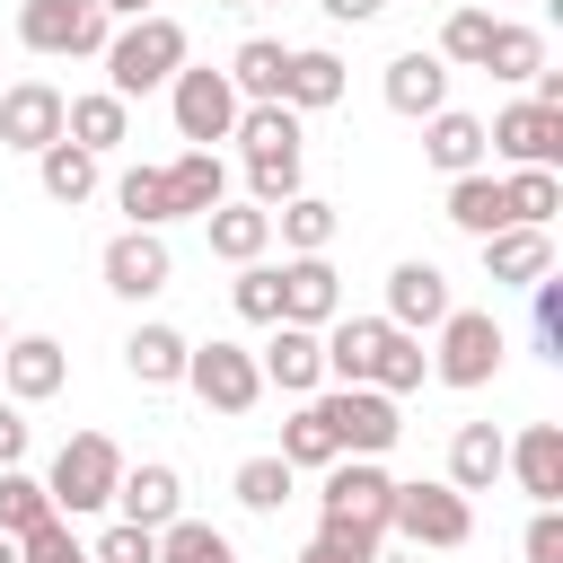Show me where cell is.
Here are the masks:
<instances>
[{"mask_svg": "<svg viewBox=\"0 0 563 563\" xmlns=\"http://www.w3.org/2000/svg\"><path fill=\"white\" fill-rule=\"evenodd\" d=\"M106 88L132 106V97H150V88H167L185 62H194V44H185V26L167 18V9H150V18H123L114 35H106Z\"/></svg>", "mask_w": 563, "mask_h": 563, "instance_id": "1", "label": "cell"}, {"mask_svg": "<svg viewBox=\"0 0 563 563\" xmlns=\"http://www.w3.org/2000/svg\"><path fill=\"white\" fill-rule=\"evenodd\" d=\"M114 484H123V449L106 431H70L44 466V493H53V519H97L114 510Z\"/></svg>", "mask_w": 563, "mask_h": 563, "instance_id": "2", "label": "cell"}, {"mask_svg": "<svg viewBox=\"0 0 563 563\" xmlns=\"http://www.w3.org/2000/svg\"><path fill=\"white\" fill-rule=\"evenodd\" d=\"M501 352H510V334H501V317L493 308H449L440 325H431V378L440 387H493L501 378Z\"/></svg>", "mask_w": 563, "mask_h": 563, "instance_id": "3", "label": "cell"}, {"mask_svg": "<svg viewBox=\"0 0 563 563\" xmlns=\"http://www.w3.org/2000/svg\"><path fill=\"white\" fill-rule=\"evenodd\" d=\"M114 35V18L97 0H18V44L35 62H97Z\"/></svg>", "mask_w": 563, "mask_h": 563, "instance_id": "4", "label": "cell"}, {"mask_svg": "<svg viewBox=\"0 0 563 563\" xmlns=\"http://www.w3.org/2000/svg\"><path fill=\"white\" fill-rule=\"evenodd\" d=\"M387 537H405L413 554L431 545V554H457L466 537H475V501L466 493H449V484H396V510H387Z\"/></svg>", "mask_w": 563, "mask_h": 563, "instance_id": "5", "label": "cell"}, {"mask_svg": "<svg viewBox=\"0 0 563 563\" xmlns=\"http://www.w3.org/2000/svg\"><path fill=\"white\" fill-rule=\"evenodd\" d=\"M167 114H176V141H185V150L229 141V132H238V88H229V70L185 62V70L167 79Z\"/></svg>", "mask_w": 563, "mask_h": 563, "instance_id": "6", "label": "cell"}, {"mask_svg": "<svg viewBox=\"0 0 563 563\" xmlns=\"http://www.w3.org/2000/svg\"><path fill=\"white\" fill-rule=\"evenodd\" d=\"M317 413H325V431H334L343 457H387L396 431H405L396 396H378V387H317Z\"/></svg>", "mask_w": 563, "mask_h": 563, "instance_id": "7", "label": "cell"}, {"mask_svg": "<svg viewBox=\"0 0 563 563\" xmlns=\"http://www.w3.org/2000/svg\"><path fill=\"white\" fill-rule=\"evenodd\" d=\"M185 387H194L211 413H255V396H264V369H255V352H246V343L211 334V343H194V352H185Z\"/></svg>", "mask_w": 563, "mask_h": 563, "instance_id": "8", "label": "cell"}, {"mask_svg": "<svg viewBox=\"0 0 563 563\" xmlns=\"http://www.w3.org/2000/svg\"><path fill=\"white\" fill-rule=\"evenodd\" d=\"M387 510H396V475H387V457H334V466H325L317 519H343V528H378V537H387Z\"/></svg>", "mask_w": 563, "mask_h": 563, "instance_id": "9", "label": "cell"}, {"mask_svg": "<svg viewBox=\"0 0 563 563\" xmlns=\"http://www.w3.org/2000/svg\"><path fill=\"white\" fill-rule=\"evenodd\" d=\"M484 158H501V167H563V114L537 106V97L501 106L484 123Z\"/></svg>", "mask_w": 563, "mask_h": 563, "instance_id": "10", "label": "cell"}, {"mask_svg": "<svg viewBox=\"0 0 563 563\" xmlns=\"http://www.w3.org/2000/svg\"><path fill=\"white\" fill-rule=\"evenodd\" d=\"M97 273H106V290L114 299H158L167 282H176V255H167V229H114L106 238V255H97Z\"/></svg>", "mask_w": 563, "mask_h": 563, "instance_id": "11", "label": "cell"}, {"mask_svg": "<svg viewBox=\"0 0 563 563\" xmlns=\"http://www.w3.org/2000/svg\"><path fill=\"white\" fill-rule=\"evenodd\" d=\"M273 282H282V325L325 334V325L343 317V282H334V264H325V255H282V264H273Z\"/></svg>", "mask_w": 563, "mask_h": 563, "instance_id": "12", "label": "cell"}, {"mask_svg": "<svg viewBox=\"0 0 563 563\" xmlns=\"http://www.w3.org/2000/svg\"><path fill=\"white\" fill-rule=\"evenodd\" d=\"M449 308H457V299H449V273H440L431 255H405V264L387 273V308H378V317H387L396 334H431Z\"/></svg>", "mask_w": 563, "mask_h": 563, "instance_id": "13", "label": "cell"}, {"mask_svg": "<svg viewBox=\"0 0 563 563\" xmlns=\"http://www.w3.org/2000/svg\"><path fill=\"white\" fill-rule=\"evenodd\" d=\"M70 387V352L53 343V334H9L0 343V396L9 405H44V396H62Z\"/></svg>", "mask_w": 563, "mask_h": 563, "instance_id": "14", "label": "cell"}, {"mask_svg": "<svg viewBox=\"0 0 563 563\" xmlns=\"http://www.w3.org/2000/svg\"><path fill=\"white\" fill-rule=\"evenodd\" d=\"M317 343H325V387H369L387 343H396V325L387 317H334Z\"/></svg>", "mask_w": 563, "mask_h": 563, "instance_id": "15", "label": "cell"}, {"mask_svg": "<svg viewBox=\"0 0 563 563\" xmlns=\"http://www.w3.org/2000/svg\"><path fill=\"white\" fill-rule=\"evenodd\" d=\"M62 141V88L53 79H18V88H0V150H53Z\"/></svg>", "mask_w": 563, "mask_h": 563, "instance_id": "16", "label": "cell"}, {"mask_svg": "<svg viewBox=\"0 0 563 563\" xmlns=\"http://www.w3.org/2000/svg\"><path fill=\"white\" fill-rule=\"evenodd\" d=\"M114 510L132 519V528H167V519H185V475L167 466V457H123V484H114Z\"/></svg>", "mask_w": 563, "mask_h": 563, "instance_id": "17", "label": "cell"}, {"mask_svg": "<svg viewBox=\"0 0 563 563\" xmlns=\"http://www.w3.org/2000/svg\"><path fill=\"white\" fill-rule=\"evenodd\" d=\"M378 97H387V106H396L405 123H431V114L449 106V62L413 44V53H396V62H387V79H378Z\"/></svg>", "mask_w": 563, "mask_h": 563, "instance_id": "18", "label": "cell"}, {"mask_svg": "<svg viewBox=\"0 0 563 563\" xmlns=\"http://www.w3.org/2000/svg\"><path fill=\"white\" fill-rule=\"evenodd\" d=\"M158 185H167V220H202V211L229 202V167H220V150H176V158L158 167Z\"/></svg>", "mask_w": 563, "mask_h": 563, "instance_id": "19", "label": "cell"}, {"mask_svg": "<svg viewBox=\"0 0 563 563\" xmlns=\"http://www.w3.org/2000/svg\"><path fill=\"white\" fill-rule=\"evenodd\" d=\"M475 246H484V282L493 290H528V282L554 273V229H493Z\"/></svg>", "mask_w": 563, "mask_h": 563, "instance_id": "20", "label": "cell"}, {"mask_svg": "<svg viewBox=\"0 0 563 563\" xmlns=\"http://www.w3.org/2000/svg\"><path fill=\"white\" fill-rule=\"evenodd\" d=\"M62 141H79L88 158H106V150L132 141V106L114 88H79V97H62Z\"/></svg>", "mask_w": 563, "mask_h": 563, "instance_id": "21", "label": "cell"}, {"mask_svg": "<svg viewBox=\"0 0 563 563\" xmlns=\"http://www.w3.org/2000/svg\"><path fill=\"white\" fill-rule=\"evenodd\" d=\"M255 369H264V387H282V396H317V387H325V343H317L308 325H273V343L255 352Z\"/></svg>", "mask_w": 563, "mask_h": 563, "instance_id": "22", "label": "cell"}, {"mask_svg": "<svg viewBox=\"0 0 563 563\" xmlns=\"http://www.w3.org/2000/svg\"><path fill=\"white\" fill-rule=\"evenodd\" d=\"M501 475H519L528 501H563V422H528L501 449Z\"/></svg>", "mask_w": 563, "mask_h": 563, "instance_id": "23", "label": "cell"}, {"mask_svg": "<svg viewBox=\"0 0 563 563\" xmlns=\"http://www.w3.org/2000/svg\"><path fill=\"white\" fill-rule=\"evenodd\" d=\"M282 106H290V114H325V106H343V53H334V44H290Z\"/></svg>", "mask_w": 563, "mask_h": 563, "instance_id": "24", "label": "cell"}, {"mask_svg": "<svg viewBox=\"0 0 563 563\" xmlns=\"http://www.w3.org/2000/svg\"><path fill=\"white\" fill-rule=\"evenodd\" d=\"M422 158H431L440 176H475V167H493V158H484V114L440 106V114L422 123Z\"/></svg>", "mask_w": 563, "mask_h": 563, "instance_id": "25", "label": "cell"}, {"mask_svg": "<svg viewBox=\"0 0 563 563\" xmlns=\"http://www.w3.org/2000/svg\"><path fill=\"white\" fill-rule=\"evenodd\" d=\"M501 449H510V440H501L493 422H457V431H449V475H440V484L466 493V501L493 493V484H501Z\"/></svg>", "mask_w": 563, "mask_h": 563, "instance_id": "26", "label": "cell"}, {"mask_svg": "<svg viewBox=\"0 0 563 563\" xmlns=\"http://www.w3.org/2000/svg\"><path fill=\"white\" fill-rule=\"evenodd\" d=\"M229 88H238V106H282V70H290V44L282 35H246L229 62Z\"/></svg>", "mask_w": 563, "mask_h": 563, "instance_id": "27", "label": "cell"}, {"mask_svg": "<svg viewBox=\"0 0 563 563\" xmlns=\"http://www.w3.org/2000/svg\"><path fill=\"white\" fill-rule=\"evenodd\" d=\"M185 352H194V343H185L176 325H158V317H141V325L123 334V369H132L141 387H185Z\"/></svg>", "mask_w": 563, "mask_h": 563, "instance_id": "28", "label": "cell"}, {"mask_svg": "<svg viewBox=\"0 0 563 563\" xmlns=\"http://www.w3.org/2000/svg\"><path fill=\"white\" fill-rule=\"evenodd\" d=\"M202 238H211L220 264H264V246H273V211H255V202H220V211H202Z\"/></svg>", "mask_w": 563, "mask_h": 563, "instance_id": "29", "label": "cell"}, {"mask_svg": "<svg viewBox=\"0 0 563 563\" xmlns=\"http://www.w3.org/2000/svg\"><path fill=\"white\" fill-rule=\"evenodd\" d=\"M35 185H44V202H62V211H79L97 185H106V167L79 150V141H53V150H35Z\"/></svg>", "mask_w": 563, "mask_h": 563, "instance_id": "30", "label": "cell"}, {"mask_svg": "<svg viewBox=\"0 0 563 563\" xmlns=\"http://www.w3.org/2000/svg\"><path fill=\"white\" fill-rule=\"evenodd\" d=\"M440 211H449V229H466V238H493V229H510V211H501V176H493V167H475V176H449Z\"/></svg>", "mask_w": 563, "mask_h": 563, "instance_id": "31", "label": "cell"}, {"mask_svg": "<svg viewBox=\"0 0 563 563\" xmlns=\"http://www.w3.org/2000/svg\"><path fill=\"white\" fill-rule=\"evenodd\" d=\"M501 211H510V229H554V211H563V167H510V176H501Z\"/></svg>", "mask_w": 563, "mask_h": 563, "instance_id": "32", "label": "cell"}, {"mask_svg": "<svg viewBox=\"0 0 563 563\" xmlns=\"http://www.w3.org/2000/svg\"><path fill=\"white\" fill-rule=\"evenodd\" d=\"M484 70H493V79H510V88H528V79L545 70V35H537V26H519V18H493Z\"/></svg>", "mask_w": 563, "mask_h": 563, "instance_id": "33", "label": "cell"}, {"mask_svg": "<svg viewBox=\"0 0 563 563\" xmlns=\"http://www.w3.org/2000/svg\"><path fill=\"white\" fill-rule=\"evenodd\" d=\"M273 457H282L290 475H308V466L325 475V466L343 457V449H334V431H325V413H317V396H299V413L282 422V449H273Z\"/></svg>", "mask_w": 563, "mask_h": 563, "instance_id": "34", "label": "cell"}, {"mask_svg": "<svg viewBox=\"0 0 563 563\" xmlns=\"http://www.w3.org/2000/svg\"><path fill=\"white\" fill-rule=\"evenodd\" d=\"M273 238H282L290 255H325V246H334V202H325V194H290V202L273 211Z\"/></svg>", "mask_w": 563, "mask_h": 563, "instance_id": "35", "label": "cell"}, {"mask_svg": "<svg viewBox=\"0 0 563 563\" xmlns=\"http://www.w3.org/2000/svg\"><path fill=\"white\" fill-rule=\"evenodd\" d=\"M484 44H493V9H484V0H466V9H449V18H440V44H431V53H440L449 70H484Z\"/></svg>", "mask_w": 563, "mask_h": 563, "instance_id": "36", "label": "cell"}, {"mask_svg": "<svg viewBox=\"0 0 563 563\" xmlns=\"http://www.w3.org/2000/svg\"><path fill=\"white\" fill-rule=\"evenodd\" d=\"M246 158H282V150H299V114L290 106H238V132H229Z\"/></svg>", "mask_w": 563, "mask_h": 563, "instance_id": "37", "label": "cell"}, {"mask_svg": "<svg viewBox=\"0 0 563 563\" xmlns=\"http://www.w3.org/2000/svg\"><path fill=\"white\" fill-rule=\"evenodd\" d=\"M290 484H299V475H290V466H282L273 449H264V457H246V466L229 475V493H238V510H255V519H273V510L290 501Z\"/></svg>", "mask_w": 563, "mask_h": 563, "instance_id": "38", "label": "cell"}, {"mask_svg": "<svg viewBox=\"0 0 563 563\" xmlns=\"http://www.w3.org/2000/svg\"><path fill=\"white\" fill-rule=\"evenodd\" d=\"M53 519V493H44V475H26V466H0V537H26V528H44Z\"/></svg>", "mask_w": 563, "mask_h": 563, "instance_id": "39", "label": "cell"}, {"mask_svg": "<svg viewBox=\"0 0 563 563\" xmlns=\"http://www.w3.org/2000/svg\"><path fill=\"white\" fill-rule=\"evenodd\" d=\"M158 563H238V545L211 519H167L158 528Z\"/></svg>", "mask_w": 563, "mask_h": 563, "instance_id": "40", "label": "cell"}, {"mask_svg": "<svg viewBox=\"0 0 563 563\" xmlns=\"http://www.w3.org/2000/svg\"><path fill=\"white\" fill-rule=\"evenodd\" d=\"M114 211H123V229H167V185H158V167H123V176H114Z\"/></svg>", "mask_w": 563, "mask_h": 563, "instance_id": "41", "label": "cell"}, {"mask_svg": "<svg viewBox=\"0 0 563 563\" xmlns=\"http://www.w3.org/2000/svg\"><path fill=\"white\" fill-rule=\"evenodd\" d=\"M290 194H308V185H299V150H282V158H246V202H255V211H282Z\"/></svg>", "mask_w": 563, "mask_h": 563, "instance_id": "42", "label": "cell"}, {"mask_svg": "<svg viewBox=\"0 0 563 563\" xmlns=\"http://www.w3.org/2000/svg\"><path fill=\"white\" fill-rule=\"evenodd\" d=\"M229 299H238V317H246V325H282V282H273V264H238Z\"/></svg>", "mask_w": 563, "mask_h": 563, "instance_id": "43", "label": "cell"}, {"mask_svg": "<svg viewBox=\"0 0 563 563\" xmlns=\"http://www.w3.org/2000/svg\"><path fill=\"white\" fill-rule=\"evenodd\" d=\"M422 378H431V352H422V334H396V343H387V361H378V378H369V387H378V396H413V387H422Z\"/></svg>", "mask_w": 563, "mask_h": 563, "instance_id": "44", "label": "cell"}, {"mask_svg": "<svg viewBox=\"0 0 563 563\" xmlns=\"http://www.w3.org/2000/svg\"><path fill=\"white\" fill-rule=\"evenodd\" d=\"M88 563H158V528H132V519H106Z\"/></svg>", "mask_w": 563, "mask_h": 563, "instance_id": "45", "label": "cell"}, {"mask_svg": "<svg viewBox=\"0 0 563 563\" xmlns=\"http://www.w3.org/2000/svg\"><path fill=\"white\" fill-rule=\"evenodd\" d=\"M18 563H88V545H79V528H70V519H44V528H26V537H18Z\"/></svg>", "mask_w": 563, "mask_h": 563, "instance_id": "46", "label": "cell"}, {"mask_svg": "<svg viewBox=\"0 0 563 563\" xmlns=\"http://www.w3.org/2000/svg\"><path fill=\"white\" fill-rule=\"evenodd\" d=\"M528 308H537V352H545V361H563V273L528 282Z\"/></svg>", "mask_w": 563, "mask_h": 563, "instance_id": "47", "label": "cell"}, {"mask_svg": "<svg viewBox=\"0 0 563 563\" xmlns=\"http://www.w3.org/2000/svg\"><path fill=\"white\" fill-rule=\"evenodd\" d=\"M317 545H325L334 563H378V554H387L378 528H343V519H317Z\"/></svg>", "mask_w": 563, "mask_h": 563, "instance_id": "48", "label": "cell"}, {"mask_svg": "<svg viewBox=\"0 0 563 563\" xmlns=\"http://www.w3.org/2000/svg\"><path fill=\"white\" fill-rule=\"evenodd\" d=\"M519 554H528V563H563V501H537V519H528Z\"/></svg>", "mask_w": 563, "mask_h": 563, "instance_id": "49", "label": "cell"}, {"mask_svg": "<svg viewBox=\"0 0 563 563\" xmlns=\"http://www.w3.org/2000/svg\"><path fill=\"white\" fill-rule=\"evenodd\" d=\"M0 466H26V405L0 396Z\"/></svg>", "mask_w": 563, "mask_h": 563, "instance_id": "50", "label": "cell"}, {"mask_svg": "<svg viewBox=\"0 0 563 563\" xmlns=\"http://www.w3.org/2000/svg\"><path fill=\"white\" fill-rule=\"evenodd\" d=\"M317 9H325V18H334V26H369V18H378V9H387V0H317Z\"/></svg>", "mask_w": 563, "mask_h": 563, "instance_id": "51", "label": "cell"}, {"mask_svg": "<svg viewBox=\"0 0 563 563\" xmlns=\"http://www.w3.org/2000/svg\"><path fill=\"white\" fill-rule=\"evenodd\" d=\"M97 9H106V18H114V26H123V18H150V9H158V0H97Z\"/></svg>", "mask_w": 563, "mask_h": 563, "instance_id": "52", "label": "cell"}, {"mask_svg": "<svg viewBox=\"0 0 563 563\" xmlns=\"http://www.w3.org/2000/svg\"><path fill=\"white\" fill-rule=\"evenodd\" d=\"M299 563H334V554H325V545H317V537H308V545H299Z\"/></svg>", "mask_w": 563, "mask_h": 563, "instance_id": "53", "label": "cell"}, {"mask_svg": "<svg viewBox=\"0 0 563 563\" xmlns=\"http://www.w3.org/2000/svg\"><path fill=\"white\" fill-rule=\"evenodd\" d=\"M0 563H18V537H0Z\"/></svg>", "mask_w": 563, "mask_h": 563, "instance_id": "54", "label": "cell"}, {"mask_svg": "<svg viewBox=\"0 0 563 563\" xmlns=\"http://www.w3.org/2000/svg\"><path fill=\"white\" fill-rule=\"evenodd\" d=\"M378 563H422V554H378Z\"/></svg>", "mask_w": 563, "mask_h": 563, "instance_id": "55", "label": "cell"}, {"mask_svg": "<svg viewBox=\"0 0 563 563\" xmlns=\"http://www.w3.org/2000/svg\"><path fill=\"white\" fill-rule=\"evenodd\" d=\"M220 9H264V0H220Z\"/></svg>", "mask_w": 563, "mask_h": 563, "instance_id": "56", "label": "cell"}, {"mask_svg": "<svg viewBox=\"0 0 563 563\" xmlns=\"http://www.w3.org/2000/svg\"><path fill=\"white\" fill-rule=\"evenodd\" d=\"M0 343H9V317H0Z\"/></svg>", "mask_w": 563, "mask_h": 563, "instance_id": "57", "label": "cell"}]
</instances>
